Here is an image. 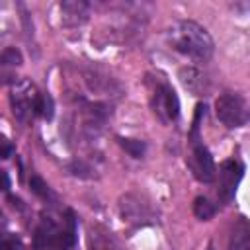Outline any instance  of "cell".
Instances as JSON below:
<instances>
[{
  "label": "cell",
  "instance_id": "obj_1",
  "mask_svg": "<svg viewBox=\"0 0 250 250\" xmlns=\"http://www.w3.org/2000/svg\"><path fill=\"white\" fill-rule=\"evenodd\" d=\"M166 35H168V43L172 45L174 51H178L197 62L209 61L215 51V43H213V37L209 35V31L191 20L176 21L168 29Z\"/></svg>",
  "mask_w": 250,
  "mask_h": 250
},
{
  "label": "cell",
  "instance_id": "obj_2",
  "mask_svg": "<svg viewBox=\"0 0 250 250\" xmlns=\"http://www.w3.org/2000/svg\"><path fill=\"white\" fill-rule=\"evenodd\" d=\"M35 250H74L76 248V221L70 209L57 219L43 215L33 236Z\"/></svg>",
  "mask_w": 250,
  "mask_h": 250
},
{
  "label": "cell",
  "instance_id": "obj_3",
  "mask_svg": "<svg viewBox=\"0 0 250 250\" xmlns=\"http://www.w3.org/2000/svg\"><path fill=\"white\" fill-rule=\"evenodd\" d=\"M215 113L225 127H242L248 123V102L242 94L225 92L215 102Z\"/></svg>",
  "mask_w": 250,
  "mask_h": 250
},
{
  "label": "cell",
  "instance_id": "obj_4",
  "mask_svg": "<svg viewBox=\"0 0 250 250\" xmlns=\"http://www.w3.org/2000/svg\"><path fill=\"white\" fill-rule=\"evenodd\" d=\"M189 168L195 180L209 184L217 176L215 160L209 152V148L199 141V135H191V154H189Z\"/></svg>",
  "mask_w": 250,
  "mask_h": 250
},
{
  "label": "cell",
  "instance_id": "obj_5",
  "mask_svg": "<svg viewBox=\"0 0 250 250\" xmlns=\"http://www.w3.org/2000/svg\"><path fill=\"white\" fill-rule=\"evenodd\" d=\"M152 107H154V113L164 123H170L180 115V100L170 84L156 86V90L152 94Z\"/></svg>",
  "mask_w": 250,
  "mask_h": 250
},
{
  "label": "cell",
  "instance_id": "obj_6",
  "mask_svg": "<svg viewBox=\"0 0 250 250\" xmlns=\"http://www.w3.org/2000/svg\"><path fill=\"white\" fill-rule=\"evenodd\" d=\"M244 176V166L238 160H225L219 166V197L223 201H230L236 193V188Z\"/></svg>",
  "mask_w": 250,
  "mask_h": 250
},
{
  "label": "cell",
  "instance_id": "obj_7",
  "mask_svg": "<svg viewBox=\"0 0 250 250\" xmlns=\"http://www.w3.org/2000/svg\"><path fill=\"white\" fill-rule=\"evenodd\" d=\"M37 94L39 92H35L33 86L29 82H25V80L20 82V84H16V88L12 92V111H14V115L21 123H25L29 117L35 115Z\"/></svg>",
  "mask_w": 250,
  "mask_h": 250
},
{
  "label": "cell",
  "instance_id": "obj_8",
  "mask_svg": "<svg viewBox=\"0 0 250 250\" xmlns=\"http://www.w3.org/2000/svg\"><path fill=\"white\" fill-rule=\"evenodd\" d=\"M180 80H182V84H184L191 94H195V96H203V94H207L209 88H211V82H209L207 74H205L203 70L195 68V66H184V68L180 70Z\"/></svg>",
  "mask_w": 250,
  "mask_h": 250
},
{
  "label": "cell",
  "instance_id": "obj_9",
  "mask_svg": "<svg viewBox=\"0 0 250 250\" xmlns=\"http://www.w3.org/2000/svg\"><path fill=\"white\" fill-rule=\"evenodd\" d=\"M61 14L66 25H80L88 18V4L86 2H62Z\"/></svg>",
  "mask_w": 250,
  "mask_h": 250
},
{
  "label": "cell",
  "instance_id": "obj_10",
  "mask_svg": "<svg viewBox=\"0 0 250 250\" xmlns=\"http://www.w3.org/2000/svg\"><path fill=\"white\" fill-rule=\"evenodd\" d=\"M229 250H250V227L244 217H240L232 227Z\"/></svg>",
  "mask_w": 250,
  "mask_h": 250
},
{
  "label": "cell",
  "instance_id": "obj_11",
  "mask_svg": "<svg viewBox=\"0 0 250 250\" xmlns=\"http://www.w3.org/2000/svg\"><path fill=\"white\" fill-rule=\"evenodd\" d=\"M90 250H121V246L109 230L94 227L90 230Z\"/></svg>",
  "mask_w": 250,
  "mask_h": 250
},
{
  "label": "cell",
  "instance_id": "obj_12",
  "mask_svg": "<svg viewBox=\"0 0 250 250\" xmlns=\"http://www.w3.org/2000/svg\"><path fill=\"white\" fill-rule=\"evenodd\" d=\"M215 213H217V207L207 197H203V195L195 197V201H193V215L199 221H209V219L215 217Z\"/></svg>",
  "mask_w": 250,
  "mask_h": 250
},
{
  "label": "cell",
  "instance_id": "obj_13",
  "mask_svg": "<svg viewBox=\"0 0 250 250\" xmlns=\"http://www.w3.org/2000/svg\"><path fill=\"white\" fill-rule=\"evenodd\" d=\"M35 115H41L45 119L53 117V100L49 94L39 92L37 94V102H35Z\"/></svg>",
  "mask_w": 250,
  "mask_h": 250
},
{
  "label": "cell",
  "instance_id": "obj_14",
  "mask_svg": "<svg viewBox=\"0 0 250 250\" xmlns=\"http://www.w3.org/2000/svg\"><path fill=\"white\" fill-rule=\"evenodd\" d=\"M119 145L133 156V158H141L145 154V143L139 139H119Z\"/></svg>",
  "mask_w": 250,
  "mask_h": 250
},
{
  "label": "cell",
  "instance_id": "obj_15",
  "mask_svg": "<svg viewBox=\"0 0 250 250\" xmlns=\"http://www.w3.org/2000/svg\"><path fill=\"white\" fill-rule=\"evenodd\" d=\"M29 184H31V189H33V191H35L39 197H43V199H51V197H53V193H51L49 186H47V184H45V182H43L39 176H33Z\"/></svg>",
  "mask_w": 250,
  "mask_h": 250
},
{
  "label": "cell",
  "instance_id": "obj_16",
  "mask_svg": "<svg viewBox=\"0 0 250 250\" xmlns=\"http://www.w3.org/2000/svg\"><path fill=\"white\" fill-rule=\"evenodd\" d=\"M0 61H2V64H16V66H18V64L21 62V55H20V51H16V49H8V51L2 53Z\"/></svg>",
  "mask_w": 250,
  "mask_h": 250
}]
</instances>
